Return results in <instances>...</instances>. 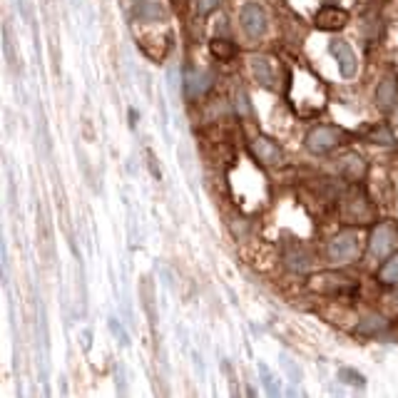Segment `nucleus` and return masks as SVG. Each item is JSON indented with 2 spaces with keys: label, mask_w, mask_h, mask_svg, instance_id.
I'll use <instances>...</instances> for the list:
<instances>
[{
  "label": "nucleus",
  "mask_w": 398,
  "mask_h": 398,
  "mask_svg": "<svg viewBox=\"0 0 398 398\" xmlns=\"http://www.w3.org/2000/svg\"><path fill=\"white\" fill-rule=\"evenodd\" d=\"M309 289L316 294H326V297H346V294L356 292V281L336 272H321L311 276Z\"/></svg>",
  "instance_id": "obj_1"
},
{
  "label": "nucleus",
  "mask_w": 398,
  "mask_h": 398,
  "mask_svg": "<svg viewBox=\"0 0 398 398\" xmlns=\"http://www.w3.org/2000/svg\"><path fill=\"white\" fill-rule=\"evenodd\" d=\"M107 324H110V331H113L115 336H117L119 344H122V346H130V336H127V331L122 329V324H119V321L115 319V316H113L110 321H107Z\"/></svg>",
  "instance_id": "obj_21"
},
{
  "label": "nucleus",
  "mask_w": 398,
  "mask_h": 398,
  "mask_svg": "<svg viewBox=\"0 0 398 398\" xmlns=\"http://www.w3.org/2000/svg\"><path fill=\"white\" fill-rule=\"evenodd\" d=\"M234 105H237V113H242V115H251L249 97L244 95V90H237V95H234Z\"/></svg>",
  "instance_id": "obj_24"
},
{
  "label": "nucleus",
  "mask_w": 398,
  "mask_h": 398,
  "mask_svg": "<svg viewBox=\"0 0 398 398\" xmlns=\"http://www.w3.org/2000/svg\"><path fill=\"white\" fill-rule=\"evenodd\" d=\"M329 259L336 264H351L361 254V239H358L356 232H341L329 242V249H326Z\"/></svg>",
  "instance_id": "obj_2"
},
{
  "label": "nucleus",
  "mask_w": 398,
  "mask_h": 398,
  "mask_svg": "<svg viewBox=\"0 0 398 398\" xmlns=\"http://www.w3.org/2000/svg\"><path fill=\"white\" fill-rule=\"evenodd\" d=\"M239 23H242V30L249 38H262L264 33H267V13L262 10V6H256V3H247V6L242 8Z\"/></svg>",
  "instance_id": "obj_7"
},
{
  "label": "nucleus",
  "mask_w": 398,
  "mask_h": 398,
  "mask_svg": "<svg viewBox=\"0 0 398 398\" xmlns=\"http://www.w3.org/2000/svg\"><path fill=\"white\" fill-rule=\"evenodd\" d=\"M341 140H344V130H339V127H329V125H319L306 135V147H309V152L324 155V152H331L336 144H341Z\"/></svg>",
  "instance_id": "obj_5"
},
{
  "label": "nucleus",
  "mask_w": 398,
  "mask_h": 398,
  "mask_svg": "<svg viewBox=\"0 0 398 398\" xmlns=\"http://www.w3.org/2000/svg\"><path fill=\"white\" fill-rule=\"evenodd\" d=\"M259 374H262L264 388H267L269 396H276V393H279V383H276V379H274V374L269 371L267 363H259Z\"/></svg>",
  "instance_id": "obj_19"
},
{
  "label": "nucleus",
  "mask_w": 398,
  "mask_h": 398,
  "mask_svg": "<svg viewBox=\"0 0 398 398\" xmlns=\"http://www.w3.org/2000/svg\"><path fill=\"white\" fill-rule=\"evenodd\" d=\"M379 281H381V284H386V286L398 284V251L391 256V259H388L386 264H383V267H381Z\"/></svg>",
  "instance_id": "obj_16"
},
{
  "label": "nucleus",
  "mask_w": 398,
  "mask_h": 398,
  "mask_svg": "<svg viewBox=\"0 0 398 398\" xmlns=\"http://www.w3.org/2000/svg\"><path fill=\"white\" fill-rule=\"evenodd\" d=\"M329 53L336 58V63H339V72L341 78L351 80L356 78L358 72V60H356V53L351 50V45L346 40H341V38H333L331 42H329Z\"/></svg>",
  "instance_id": "obj_6"
},
{
  "label": "nucleus",
  "mask_w": 398,
  "mask_h": 398,
  "mask_svg": "<svg viewBox=\"0 0 398 398\" xmlns=\"http://www.w3.org/2000/svg\"><path fill=\"white\" fill-rule=\"evenodd\" d=\"M249 67L254 80L262 85V88H274V67L264 55H254V58L249 60Z\"/></svg>",
  "instance_id": "obj_12"
},
{
  "label": "nucleus",
  "mask_w": 398,
  "mask_h": 398,
  "mask_svg": "<svg viewBox=\"0 0 398 398\" xmlns=\"http://www.w3.org/2000/svg\"><path fill=\"white\" fill-rule=\"evenodd\" d=\"M396 97H398V83L393 78H386L379 85V90H376V102L381 107H388L396 102Z\"/></svg>",
  "instance_id": "obj_14"
},
{
  "label": "nucleus",
  "mask_w": 398,
  "mask_h": 398,
  "mask_svg": "<svg viewBox=\"0 0 398 398\" xmlns=\"http://www.w3.org/2000/svg\"><path fill=\"white\" fill-rule=\"evenodd\" d=\"M167 18L165 8L155 0H132L130 20L132 23H162Z\"/></svg>",
  "instance_id": "obj_8"
},
{
  "label": "nucleus",
  "mask_w": 398,
  "mask_h": 398,
  "mask_svg": "<svg viewBox=\"0 0 398 398\" xmlns=\"http://www.w3.org/2000/svg\"><path fill=\"white\" fill-rule=\"evenodd\" d=\"M391 122H393V125L398 127V107H396V110H393V115H391Z\"/></svg>",
  "instance_id": "obj_26"
},
{
  "label": "nucleus",
  "mask_w": 398,
  "mask_h": 398,
  "mask_svg": "<svg viewBox=\"0 0 398 398\" xmlns=\"http://www.w3.org/2000/svg\"><path fill=\"white\" fill-rule=\"evenodd\" d=\"M398 247V226L393 222H381L371 232L369 239V254L371 259H383Z\"/></svg>",
  "instance_id": "obj_3"
},
{
  "label": "nucleus",
  "mask_w": 398,
  "mask_h": 398,
  "mask_svg": "<svg viewBox=\"0 0 398 398\" xmlns=\"http://www.w3.org/2000/svg\"><path fill=\"white\" fill-rule=\"evenodd\" d=\"M339 379L344 381V383H349V386H358V388L366 386V379H363V374H358V371H354V369H341Z\"/></svg>",
  "instance_id": "obj_20"
},
{
  "label": "nucleus",
  "mask_w": 398,
  "mask_h": 398,
  "mask_svg": "<svg viewBox=\"0 0 398 398\" xmlns=\"http://www.w3.org/2000/svg\"><path fill=\"white\" fill-rule=\"evenodd\" d=\"M349 23V13L336 6H326L316 13V28L319 30H341Z\"/></svg>",
  "instance_id": "obj_11"
},
{
  "label": "nucleus",
  "mask_w": 398,
  "mask_h": 398,
  "mask_svg": "<svg viewBox=\"0 0 398 398\" xmlns=\"http://www.w3.org/2000/svg\"><path fill=\"white\" fill-rule=\"evenodd\" d=\"M371 142H379V144H393V135L388 130H383V127H376L374 132L369 135Z\"/></svg>",
  "instance_id": "obj_23"
},
{
  "label": "nucleus",
  "mask_w": 398,
  "mask_h": 398,
  "mask_svg": "<svg viewBox=\"0 0 398 398\" xmlns=\"http://www.w3.org/2000/svg\"><path fill=\"white\" fill-rule=\"evenodd\" d=\"M217 8H219V0H199V3H197V13H199V15H207V13L217 10Z\"/></svg>",
  "instance_id": "obj_25"
},
{
  "label": "nucleus",
  "mask_w": 398,
  "mask_h": 398,
  "mask_svg": "<svg viewBox=\"0 0 398 398\" xmlns=\"http://www.w3.org/2000/svg\"><path fill=\"white\" fill-rule=\"evenodd\" d=\"M376 209L374 204L369 202V197L361 194V192H351L344 199V219L351 222V224H369L374 222Z\"/></svg>",
  "instance_id": "obj_4"
},
{
  "label": "nucleus",
  "mask_w": 398,
  "mask_h": 398,
  "mask_svg": "<svg viewBox=\"0 0 398 398\" xmlns=\"http://www.w3.org/2000/svg\"><path fill=\"white\" fill-rule=\"evenodd\" d=\"M286 264L292 269H297V272H306L311 267V254H306V251L297 247V249L286 251Z\"/></svg>",
  "instance_id": "obj_18"
},
{
  "label": "nucleus",
  "mask_w": 398,
  "mask_h": 398,
  "mask_svg": "<svg viewBox=\"0 0 398 398\" xmlns=\"http://www.w3.org/2000/svg\"><path fill=\"white\" fill-rule=\"evenodd\" d=\"M341 172H344L351 182H356V179H361L363 174H366V165H363V160L358 155H346L344 160H341Z\"/></svg>",
  "instance_id": "obj_13"
},
{
  "label": "nucleus",
  "mask_w": 398,
  "mask_h": 398,
  "mask_svg": "<svg viewBox=\"0 0 398 398\" xmlns=\"http://www.w3.org/2000/svg\"><path fill=\"white\" fill-rule=\"evenodd\" d=\"M142 304L144 309H147L149 319H155V311H152V284H149V279H142Z\"/></svg>",
  "instance_id": "obj_22"
},
{
  "label": "nucleus",
  "mask_w": 398,
  "mask_h": 398,
  "mask_svg": "<svg viewBox=\"0 0 398 398\" xmlns=\"http://www.w3.org/2000/svg\"><path fill=\"white\" fill-rule=\"evenodd\" d=\"M209 53H212L217 60H224L226 63V60H232L234 55H237V48H234L229 40H219V38H217V40L209 42Z\"/></svg>",
  "instance_id": "obj_17"
},
{
  "label": "nucleus",
  "mask_w": 398,
  "mask_h": 398,
  "mask_svg": "<svg viewBox=\"0 0 398 398\" xmlns=\"http://www.w3.org/2000/svg\"><path fill=\"white\" fill-rule=\"evenodd\" d=\"M386 329V319L383 316H366V319H361L356 324V331L363 333V336H374V333H381Z\"/></svg>",
  "instance_id": "obj_15"
},
{
  "label": "nucleus",
  "mask_w": 398,
  "mask_h": 398,
  "mask_svg": "<svg viewBox=\"0 0 398 398\" xmlns=\"http://www.w3.org/2000/svg\"><path fill=\"white\" fill-rule=\"evenodd\" d=\"M214 85V72L202 70V67H190L185 75V92L187 97H202L207 90H212Z\"/></svg>",
  "instance_id": "obj_9"
},
{
  "label": "nucleus",
  "mask_w": 398,
  "mask_h": 398,
  "mask_svg": "<svg viewBox=\"0 0 398 398\" xmlns=\"http://www.w3.org/2000/svg\"><path fill=\"white\" fill-rule=\"evenodd\" d=\"M251 155L262 162V165H269V167L279 165V162L284 160L281 147L274 142V140H269V137H256L254 142H251Z\"/></svg>",
  "instance_id": "obj_10"
}]
</instances>
